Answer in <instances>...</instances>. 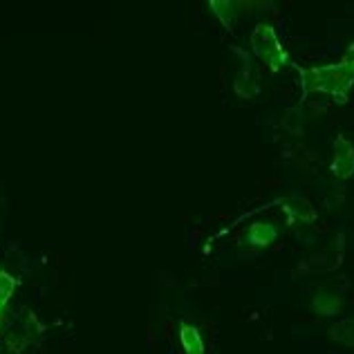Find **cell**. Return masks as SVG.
Returning <instances> with one entry per match:
<instances>
[{"instance_id": "1", "label": "cell", "mask_w": 354, "mask_h": 354, "mask_svg": "<svg viewBox=\"0 0 354 354\" xmlns=\"http://www.w3.org/2000/svg\"><path fill=\"white\" fill-rule=\"evenodd\" d=\"M303 92H328L337 104H346L348 95L354 86V59L346 57L341 63L321 65V68L301 70Z\"/></svg>"}, {"instance_id": "2", "label": "cell", "mask_w": 354, "mask_h": 354, "mask_svg": "<svg viewBox=\"0 0 354 354\" xmlns=\"http://www.w3.org/2000/svg\"><path fill=\"white\" fill-rule=\"evenodd\" d=\"M251 50H254V54L260 61H265L269 65L272 72H278L285 63H290V57H287L281 41H278L272 25L260 23L254 27V32H251Z\"/></svg>"}, {"instance_id": "3", "label": "cell", "mask_w": 354, "mask_h": 354, "mask_svg": "<svg viewBox=\"0 0 354 354\" xmlns=\"http://www.w3.org/2000/svg\"><path fill=\"white\" fill-rule=\"evenodd\" d=\"M330 171L337 180H350L354 175V146L343 135H339L334 142V160Z\"/></svg>"}, {"instance_id": "4", "label": "cell", "mask_w": 354, "mask_h": 354, "mask_svg": "<svg viewBox=\"0 0 354 354\" xmlns=\"http://www.w3.org/2000/svg\"><path fill=\"white\" fill-rule=\"evenodd\" d=\"M343 305V298L337 290L332 287H321L319 292L314 294V301H312V310L321 316H334Z\"/></svg>"}, {"instance_id": "5", "label": "cell", "mask_w": 354, "mask_h": 354, "mask_svg": "<svg viewBox=\"0 0 354 354\" xmlns=\"http://www.w3.org/2000/svg\"><path fill=\"white\" fill-rule=\"evenodd\" d=\"M234 90H236V95L242 97V99H254L258 92H260V79H258L256 70L251 68L249 63L240 70V74L236 77Z\"/></svg>"}, {"instance_id": "6", "label": "cell", "mask_w": 354, "mask_h": 354, "mask_svg": "<svg viewBox=\"0 0 354 354\" xmlns=\"http://www.w3.org/2000/svg\"><path fill=\"white\" fill-rule=\"evenodd\" d=\"M211 9H213V14H216V18L227 27L229 32H234L236 30V25H238V16H240V5L238 3H231V0H211Z\"/></svg>"}, {"instance_id": "7", "label": "cell", "mask_w": 354, "mask_h": 354, "mask_svg": "<svg viewBox=\"0 0 354 354\" xmlns=\"http://www.w3.org/2000/svg\"><path fill=\"white\" fill-rule=\"evenodd\" d=\"M278 240V227L272 222H254L249 227V242L254 247H269Z\"/></svg>"}, {"instance_id": "8", "label": "cell", "mask_w": 354, "mask_h": 354, "mask_svg": "<svg viewBox=\"0 0 354 354\" xmlns=\"http://www.w3.org/2000/svg\"><path fill=\"white\" fill-rule=\"evenodd\" d=\"M180 341H182V348L186 354H204V341L200 337V332L195 325L189 323H182L180 328Z\"/></svg>"}, {"instance_id": "9", "label": "cell", "mask_w": 354, "mask_h": 354, "mask_svg": "<svg viewBox=\"0 0 354 354\" xmlns=\"http://www.w3.org/2000/svg\"><path fill=\"white\" fill-rule=\"evenodd\" d=\"M283 211L287 213V216H290L292 222H294V220H301V222H314V220H316L314 209H312L305 200H301V198L287 200V202L283 204Z\"/></svg>"}, {"instance_id": "10", "label": "cell", "mask_w": 354, "mask_h": 354, "mask_svg": "<svg viewBox=\"0 0 354 354\" xmlns=\"http://www.w3.org/2000/svg\"><path fill=\"white\" fill-rule=\"evenodd\" d=\"M330 339L354 348V319H343L339 323H334L330 328Z\"/></svg>"}, {"instance_id": "11", "label": "cell", "mask_w": 354, "mask_h": 354, "mask_svg": "<svg viewBox=\"0 0 354 354\" xmlns=\"http://www.w3.org/2000/svg\"><path fill=\"white\" fill-rule=\"evenodd\" d=\"M14 292H16V278L7 272H0V325L5 321V307Z\"/></svg>"}, {"instance_id": "12", "label": "cell", "mask_w": 354, "mask_h": 354, "mask_svg": "<svg viewBox=\"0 0 354 354\" xmlns=\"http://www.w3.org/2000/svg\"><path fill=\"white\" fill-rule=\"evenodd\" d=\"M303 126H305V117H303V110L301 108H290L283 117V128L287 133L292 135H301L303 133Z\"/></svg>"}]
</instances>
